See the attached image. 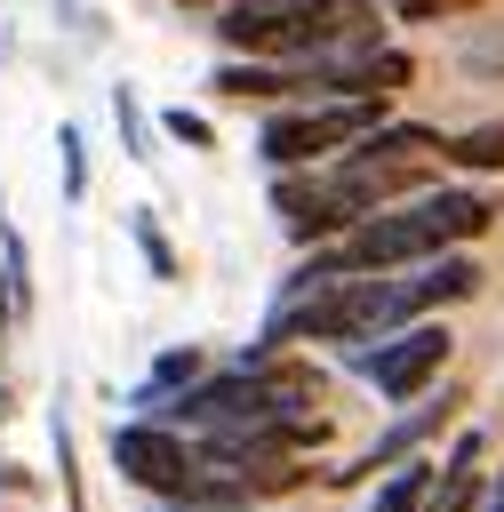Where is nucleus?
I'll return each mask as SVG.
<instances>
[{
    "label": "nucleus",
    "instance_id": "f257e3e1",
    "mask_svg": "<svg viewBox=\"0 0 504 512\" xmlns=\"http://www.w3.org/2000/svg\"><path fill=\"white\" fill-rule=\"evenodd\" d=\"M448 352H456L448 320H416V328H408V336H392V344L344 352V368H352L384 408H416L432 384H448Z\"/></svg>",
    "mask_w": 504,
    "mask_h": 512
},
{
    "label": "nucleus",
    "instance_id": "f03ea898",
    "mask_svg": "<svg viewBox=\"0 0 504 512\" xmlns=\"http://www.w3.org/2000/svg\"><path fill=\"white\" fill-rule=\"evenodd\" d=\"M464 416V384H440V392H424L416 408H400L352 464H336L328 472V488H360V480H384V472H400V464H416V456H432L440 448V432Z\"/></svg>",
    "mask_w": 504,
    "mask_h": 512
},
{
    "label": "nucleus",
    "instance_id": "7ed1b4c3",
    "mask_svg": "<svg viewBox=\"0 0 504 512\" xmlns=\"http://www.w3.org/2000/svg\"><path fill=\"white\" fill-rule=\"evenodd\" d=\"M112 464H120V480L128 488H144V496H160V504H192V488H200V464H192V440L184 432H168V424H112Z\"/></svg>",
    "mask_w": 504,
    "mask_h": 512
},
{
    "label": "nucleus",
    "instance_id": "20e7f679",
    "mask_svg": "<svg viewBox=\"0 0 504 512\" xmlns=\"http://www.w3.org/2000/svg\"><path fill=\"white\" fill-rule=\"evenodd\" d=\"M208 88H216L224 104H264V112H280V104L296 96V72H288V64H248V56H224V64L208 72Z\"/></svg>",
    "mask_w": 504,
    "mask_h": 512
},
{
    "label": "nucleus",
    "instance_id": "39448f33",
    "mask_svg": "<svg viewBox=\"0 0 504 512\" xmlns=\"http://www.w3.org/2000/svg\"><path fill=\"white\" fill-rule=\"evenodd\" d=\"M416 296H424V312L480 296V256H472V248H448V256H432V264L416 272Z\"/></svg>",
    "mask_w": 504,
    "mask_h": 512
},
{
    "label": "nucleus",
    "instance_id": "423d86ee",
    "mask_svg": "<svg viewBox=\"0 0 504 512\" xmlns=\"http://www.w3.org/2000/svg\"><path fill=\"white\" fill-rule=\"evenodd\" d=\"M440 160H448V168H472V176H504V120H480V128L448 136Z\"/></svg>",
    "mask_w": 504,
    "mask_h": 512
},
{
    "label": "nucleus",
    "instance_id": "0eeeda50",
    "mask_svg": "<svg viewBox=\"0 0 504 512\" xmlns=\"http://www.w3.org/2000/svg\"><path fill=\"white\" fill-rule=\"evenodd\" d=\"M128 240H136V256H144V272L168 288V280H184V264H176V248H168V232H160V216L152 208H128Z\"/></svg>",
    "mask_w": 504,
    "mask_h": 512
},
{
    "label": "nucleus",
    "instance_id": "6e6552de",
    "mask_svg": "<svg viewBox=\"0 0 504 512\" xmlns=\"http://www.w3.org/2000/svg\"><path fill=\"white\" fill-rule=\"evenodd\" d=\"M112 128H120L128 160H152V152H160V144H152V120H144V104H136V88H128V80L112 88Z\"/></svg>",
    "mask_w": 504,
    "mask_h": 512
},
{
    "label": "nucleus",
    "instance_id": "1a4fd4ad",
    "mask_svg": "<svg viewBox=\"0 0 504 512\" xmlns=\"http://www.w3.org/2000/svg\"><path fill=\"white\" fill-rule=\"evenodd\" d=\"M56 160H64V200H88V136L72 120L56 128Z\"/></svg>",
    "mask_w": 504,
    "mask_h": 512
},
{
    "label": "nucleus",
    "instance_id": "9d476101",
    "mask_svg": "<svg viewBox=\"0 0 504 512\" xmlns=\"http://www.w3.org/2000/svg\"><path fill=\"white\" fill-rule=\"evenodd\" d=\"M160 128H168L184 152H216V128H208L200 112H184V104H168V112H160Z\"/></svg>",
    "mask_w": 504,
    "mask_h": 512
},
{
    "label": "nucleus",
    "instance_id": "9b49d317",
    "mask_svg": "<svg viewBox=\"0 0 504 512\" xmlns=\"http://www.w3.org/2000/svg\"><path fill=\"white\" fill-rule=\"evenodd\" d=\"M480 512H504V464H488V480H480Z\"/></svg>",
    "mask_w": 504,
    "mask_h": 512
},
{
    "label": "nucleus",
    "instance_id": "f8f14e48",
    "mask_svg": "<svg viewBox=\"0 0 504 512\" xmlns=\"http://www.w3.org/2000/svg\"><path fill=\"white\" fill-rule=\"evenodd\" d=\"M16 320V280H8V264H0V328Z\"/></svg>",
    "mask_w": 504,
    "mask_h": 512
},
{
    "label": "nucleus",
    "instance_id": "ddd939ff",
    "mask_svg": "<svg viewBox=\"0 0 504 512\" xmlns=\"http://www.w3.org/2000/svg\"><path fill=\"white\" fill-rule=\"evenodd\" d=\"M8 240H16V232H8V216H0V248H8Z\"/></svg>",
    "mask_w": 504,
    "mask_h": 512
},
{
    "label": "nucleus",
    "instance_id": "4468645a",
    "mask_svg": "<svg viewBox=\"0 0 504 512\" xmlns=\"http://www.w3.org/2000/svg\"><path fill=\"white\" fill-rule=\"evenodd\" d=\"M184 8H208V0H184ZM216 8H232V0H216Z\"/></svg>",
    "mask_w": 504,
    "mask_h": 512
},
{
    "label": "nucleus",
    "instance_id": "2eb2a0df",
    "mask_svg": "<svg viewBox=\"0 0 504 512\" xmlns=\"http://www.w3.org/2000/svg\"><path fill=\"white\" fill-rule=\"evenodd\" d=\"M448 8H480V0H448Z\"/></svg>",
    "mask_w": 504,
    "mask_h": 512
}]
</instances>
